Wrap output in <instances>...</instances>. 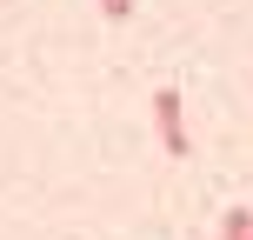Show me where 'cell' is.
<instances>
[{"label":"cell","mask_w":253,"mask_h":240,"mask_svg":"<svg viewBox=\"0 0 253 240\" xmlns=\"http://www.w3.org/2000/svg\"><path fill=\"white\" fill-rule=\"evenodd\" d=\"M220 240H253V214H247V207H227V220H220Z\"/></svg>","instance_id":"obj_2"},{"label":"cell","mask_w":253,"mask_h":240,"mask_svg":"<svg viewBox=\"0 0 253 240\" xmlns=\"http://www.w3.org/2000/svg\"><path fill=\"white\" fill-rule=\"evenodd\" d=\"M100 13H107V20H126V13H133V0H100Z\"/></svg>","instance_id":"obj_3"},{"label":"cell","mask_w":253,"mask_h":240,"mask_svg":"<svg viewBox=\"0 0 253 240\" xmlns=\"http://www.w3.org/2000/svg\"><path fill=\"white\" fill-rule=\"evenodd\" d=\"M153 120H160V147L173 153V160H187L193 140H187V100H180V87H160V94H153Z\"/></svg>","instance_id":"obj_1"}]
</instances>
